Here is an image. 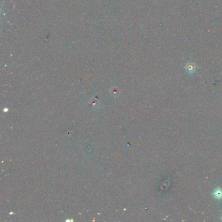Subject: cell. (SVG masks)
I'll list each match as a JSON object with an SVG mask.
<instances>
[{
	"instance_id": "1",
	"label": "cell",
	"mask_w": 222,
	"mask_h": 222,
	"mask_svg": "<svg viewBox=\"0 0 222 222\" xmlns=\"http://www.w3.org/2000/svg\"><path fill=\"white\" fill-rule=\"evenodd\" d=\"M214 194V196L217 199H221V198H222V190H221V189H216Z\"/></svg>"
}]
</instances>
